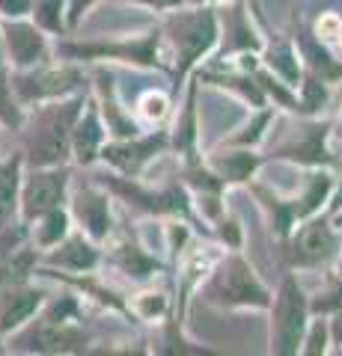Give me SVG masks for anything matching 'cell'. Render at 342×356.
I'll use <instances>...</instances> for the list:
<instances>
[{"label":"cell","instance_id":"40","mask_svg":"<svg viewBox=\"0 0 342 356\" xmlns=\"http://www.w3.org/2000/svg\"><path fill=\"white\" fill-rule=\"evenodd\" d=\"M327 214H336V211H342V184H334V191H330V199L325 205Z\"/></svg>","mask_w":342,"mask_h":356},{"label":"cell","instance_id":"26","mask_svg":"<svg viewBox=\"0 0 342 356\" xmlns=\"http://www.w3.org/2000/svg\"><path fill=\"white\" fill-rule=\"evenodd\" d=\"M125 306L128 315L143 321V324H164V318H170V297L164 291H155V288L134 294Z\"/></svg>","mask_w":342,"mask_h":356},{"label":"cell","instance_id":"30","mask_svg":"<svg viewBox=\"0 0 342 356\" xmlns=\"http://www.w3.org/2000/svg\"><path fill=\"white\" fill-rule=\"evenodd\" d=\"M170 107L173 102L164 92H143L140 95V102H137V122L140 125H149V128H158L164 119L170 116Z\"/></svg>","mask_w":342,"mask_h":356},{"label":"cell","instance_id":"41","mask_svg":"<svg viewBox=\"0 0 342 356\" xmlns=\"http://www.w3.org/2000/svg\"><path fill=\"white\" fill-rule=\"evenodd\" d=\"M330 267H334V273L342 276V232H339V250L334 255V261H330Z\"/></svg>","mask_w":342,"mask_h":356},{"label":"cell","instance_id":"2","mask_svg":"<svg viewBox=\"0 0 342 356\" xmlns=\"http://www.w3.org/2000/svg\"><path fill=\"white\" fill-rule=\"evenodd\" d=\"M334 184H336V178L327 166H310L306 175H304V181H301V191H295L289 196L271 191V187H265L259 181H247L253 196H256L259 208L265 211V217H268V222H271L274 238H280V241L289 238V232L301 220L325 211Z\"/></svg>","mask_w":342,"mask_h":356},{"label":"cell","instance_id":"42","mask_svg":"<svg viewBox=\"0 0 342 356\" xmlns=\"http://www.w3.org/2000/svg\"><path fill=\"white\" fill-rule=\"evenodd\" d=\"M330 137L342 143V116H339L336 122H330Z\"/></svg>","mask_w":342,"mask_h":356},{"label":"cell","instance_id":"4","mask_svg":"<svg viewBox=\"0 0 342 356\" xmlns=\"http://www.w3.org/2000/svg\"><path fill=\"white\" fill-rule=\"evenodd\" d=\"M86 98L78 92L75 98H54L51 104L39 107L33 116V128L27 134V161L33 166H57L72 152V128L84 110Z\"/></svg>","mask_w":342,"mask_h":356},{"label":"cell","instance_id":"31","mask_svg":"<svg viewBox=\"0 0 342 356\" xmlns=\"http://www.w3.org/2000/svg\"><path fill=\"white\" fill-rule=\"evenodd\" d=\"M304 356H325L330 353V332H327V318L325 315H316L310 318V324L304 330V339H301V350Z\"/></svg>","mask_w":342,"mask_h":356},{"label":"cell","instance_id":"25","mask_svg":"<svg viewBox=\"0 0 342 356\" xmlns=\"http://www.w3.org/2000/svg\"><path fill=\"white\" fill-rule=\"evenodd\" d=\"M297 110L295 116H318L330 102V83L322 81L316 72H310L304 65V74H301V83H297Z\"/></svg>","mask_w":342,"mask_h":356},{"label":"cell","instance_id":"14","mask_svg":"<svg viewBox=\"0 0 342 356\" xmlns=\"http://www.w3.org/2000/svg\"><path fill=\"white\" fill-rule=\"evenodd\" d=\"M24 350H39V353H78L86 350L90 336L75 327V321H48L42 318L36 327H30L21 336Z\"/></svg>","mask_w":342,"mask_h":356},{"label":"cell","instance_id":"5","mask_svg":"<svg viewBox=\"0 0 342 356\" xmlns=\"http://www.w3.org/2000/svg\"><path fill=\"white\" fill-rule=\"evenodd\" d=\"M274 125L280 131L274 134L268 131L271 146L265 149V161H286L295 166H334V154L327 152V140H330V119H316V116H304L295 122L274 119Z\"/></svg>","mask_w":342,"mask_h":356},{"label":"cell","instance_id":"33","mask_svg":"<svg viewBox=\"0 0 342 356\" xmlns=\"http://www.w3.org/2000/svg\"><path fill=\"white\" fill-rule=\"evenodd\" d=\"M336 309H342V276L330 273L327 285L310 297V315H330Z\"/></svg>","mask_w":342,"mask_h":356},{"label":"cell","instance_id":"28","mask_svg":"<svg viewBox=\"0 0 342 356\" xmlns=\"http://www.w3.org/2000/svg\"><path fill=\"white\" fill-rule=\"evenodd\" d=\"M33 222H36V243L45 250L57 247V243L69 235V214L63 211V205L45 211V214L36 217Z\"/></svg>","mask_w":342,"mask_h":356},{"label":"cell","instance_id":"36","mask_svg":"<svg viewBox=\"0 0 342 356\" xmlns=\"http://www.w3.org/2000/svg\"><path fill=\"white\" fill-rule=\"evenodd\" d=\"M327 318V332H330V350H342V309L330 312Z\"/></svg>","mask_w":342,"mask_h":356},{"label":"cell","instance_id":"7","mask_svg":"<svg viewBox=\"0 0 342 356\" xmlns=\"http://www.w3.org/2000/svg\"><path fill=\"white\" fill-rule=\"evenodd\" d=\"M72 60H119L137 69H161L170 72V57L164 48L161 27H149L140 36H125L114 42H78V44H63L60 48Z\"/></svg>","mask_w":342,"mask_h":356},{"label":"cell","instance_id":"24","mask_svg":"<svg viewBox=\"0 0 342 356\" xmlns=\"http://www.w3.org/2000/svg\"><path fill=\"white\" fill-rule=\"evenodd\" d=\"M274 116H277V107H274V104L256 107V113H253L235 134H229V137L224 140V146L262 149V143L268 140V131H271V125H274Z\"/></svg>","mask_w":342,"mask_h":356},{"label":"cell","instance_id":"12","mask_svg":"<svg viewBox=\"0 0 342 356\" xmlns=\"http://www.w3.org/2000/svg\"><path fill=\"white\" fill-rule=\"evenodd\" d=\"M72 217L78 220L81 232L90 241L102 243L114 232V211H110V193L98 184H84L72 196Z\"/></svg>","mask_w":342,"mask_h":356},{"label":"cell","instance_id":"1","mask_svg":"<svg viewBox=\"0 0 342 356\" xmlns=\"http://www.w3.org/2000/svg\"><path fill=\"white\" fill-rule=\"evenodd\" d=\"M164 48L170 57V74L176 83V95L187 83L200 63L208 60L220 44V24H217V6L203 3V6H179L164 13L158 21Z\"/></svg>","mask_w":342,"mask_h":356},{"label":"cell","instance_id":"18","mask_svg":"<svg viewBox=\"0 0 342 356\" xmlns=\"http://www.w3.org/2000/svg\"><path fill=\"white\" fill-rule=\"evenodd\" d=\"M226 252V250H224ZM220 252L217 247H187L179 259H176V264H179V294H182V300H179V315L173 318V324H179L182 327V315H185V306H187V294L191 291H196V288L203 285V280L208 273H212V267H215V261L220 259Z\"/></svg>","mask_w":342,"mask_h":356},{"label":"cell","instance_id":"3","mask_svg":"<svg viewBox=\"0 0 342 356\" xmlns=\"http://www.w3.org/2000/svg\"><path fill=\"white\" fill-rule=\"evenodd\" d=\"M200 297L217 309H268L271 291L241 250H226L200 285Z\"/></svg>","mask_w":342,"mask_h":356},{"label":"cell","instance_id":"17","mask_svg":"<svg viewBox=\"0 0 342 356\" xmlns=\"http://www.w3.org/2000/svg\"><path fill=\"white\" fill-rule=\"evenodd\" d=\"M107 143V128L102 122V113H98V104L93 98H86L84 110L75 119V128H72V154L75 161L90 166L98 161L102 154V146Z\"/></svg>","mask_w":342,"mask_h":356},{"label":"cell","instance_id":"6","mask_svg":"<svg viewBox=\"0 0 342 356\" xmlns=\"http://www.w3.org/2000/svg\"><path fill=\"white\" fill-rule=\"evenodd\" d=\"M310 318V294L304 291L295 273H286L268 303V350L277 356H295L301 350Z\"/></svg>","mask_w":342,"mask_h":356},{"label":"cell","instance_id":"32","mask_svg":"<svg viewBox=\"0 0 342 356\" xmlns=\"http://www.w3.org/2000/svg\"><path fill=\"white\" fill-rule=\"evenodd\" d=\"M215 226V235H217V243L226 250H241L244 247V226H241V220L233 214V211H220V214L212 220Z\"/></svg>","mask_w":342,"mask_h":356},{"label":"cell","instance_id":"34","mask_svg":"<svg viewBox=\"0 0 342 356\" xmlns=\"http://www.w3.org/2000/svg\"><path fill=\"white\" fill-rule=\"evenodd\" d=\"M313 36L325 44V48H334L342 51V18L336 13H325L322 18L316 21V30Z\"/></svg>","mask_w":342,"mask_h":356},{"label":"cell","instance_id":"9","mask_svg":"<svg viewBox=\"0 0 342 356\" xmlns=\"http://www.w3.org/2000/svg\"><path fill=\"white\" fill-rule=\"evenodd\" d=\"M84 86V72L78 65H33L30 72H21L13 77V92L18 102H54V98L78 95Z\"/></svg>","mask_w":342,"mask_h":356},{"label":"cell","instance_id":"21","mask_svg":"<svg viewBox=\"0 0 342 356\" xmlns=\"http://www.w3.org/2000/svg\"><path fill=\"white\" fill-rule=\"evenodd\" d=\"M107 261L114 264L119 273H125L128 280H134V282H146L158 270H164V264L155 259V255L143 247V243L131 241V238H119L114 243V250H110Z\"/></svg>","mask_w":342,"mask_h":356},{"label":"cell","instance_id":"27","mask_svg":"<svg viewBox=\"0 0 342 356\" xmlns=\"http://www.w3.org/2000/svg\"><path fill=\"white\" fill-rule=\"evenodd\" d=\"M18 193H21V158H13L0 163V229L13 220L18 208Z\"/></svg>","mask_w":342,"mask_h":356},{"label":"cell","instance_id":"44","mask_svg":"<svg viewBox=\"0 0 342 356\" xmlns=\"http://www.w3.org/2000/svg\"><path fill=\"white\" fill-rule=\"evenodd\" d=\"M330 222H334V226L342 232V211H336V214H330Z\"/></svg>","mask_w":342,"mask_h":356},{"label":"cell","instance_id":"37","mask_svg":"<svg viewBox=\"0 0 342 356\" xmlns=\"http://www.w3.org/2000/svg\"><path fill=\"white\" fill-rule=\"evenodd\" d=\"M95 3V0H65V21H69V27H75L78 21L84 18V13Z\"/></svg>","mask_w":342,"mask_h":356},{"label":"cell","instance_id":"23","mask_svg":"<svg viewBox=\"0 0 342 356\" xmlns=\"http://www.w3.org/2000/svg\"><path fill=\"white\" fill-rule=\"evenodd\" d=\"M42 306V294L24 285H9L6 294L0 297V332H9L21 324H27L33 312Z\"/></svg>","mask_w":342,"mask_h":356},{"label":"cell","instance_id":"43","mask_svg":"<svg viewBox=\"0 0 342 356\" xmlns=\"http://www.w3.org/2000/svg\"><path fill=\"white\" fill-rule=\"evenodd\" d=\"M185 3L187 6H203V3H212L215 6V3H226V0H185Z\"/></svg>","mask_w":342,"mask_h":356},{"label":"cell","instance_id":"20","mask_svg":"<svg viewBox=\"0 0 342 356\" xmlns=\"http://www.w3.org/2000/svg\"><path fill=\"white\" fill-rule=\"evenodd\" d=\"M259 63L274 77H280L286 86L297 89V83H301L304 60H301V51H297V44L292 39L277 36V33H274V39H265L262 48H259Z\"/></svg>","mask_w":342,"mask_h":356},{"label":"cell","instance_id":"8","mask_svg":"<svg viewBox=\"0 0 342 356\" xmlns=\"http://www.w3.org/2000/svg\"><path fill=\"white\" fill-rule=\"evenodd\" d=\"M286 243V261L292 270H318V267H330L334 255L339 250V229L330 222L327 211L301 220L289 232Z\"/></svg>","mask_w":342,"mask_h":356},{"label":"cell","instance_id":"10","mask_svg":"<svg viewBox=\"0 0 342 356\" xmlns=\"http://www.w3.org/2000/svg\"><path fill=\"white\" fill-rule=\"evenodd\" d=\"M167 149H170V134L167 131H149V134H137V137H128V140L104 143L98 158L119 175L140 178L146 172V166L152 161H158Z\"/></svg>","mask_w":342,"mask_h":356},{"label":"cell","instance_id":"13","mask_svg":"<svg viewBox=\"0 0 342 356\" xmlns=\"http://www.w3.org/2000/svg\"><path fill=\"white\" fill-rule=\"evenodd\" d=\"M205 166L212 170L220 181H224L226 187H235V184H247L256 178V172L262 170L265 163V154L259 149H241V146H220L215 152L203 154Z\"/></svg>","mask_w":342,"mask_h":356},{"label":"cell","instance_id":"22","mask_svg":"<svg viewBox=\"0 0 342 356\" xmlns=\"http://www.w3.org/2000/svg\"><path fill=\"white\" fill-rule=\"evenodd\" d=\"M98 261H102V255H98L95 250V241H90L81 232V235H65L57 250L51 247L48 252V264L60 267V270H72V273H90L98 267Z\"/></svg>","mask_w":342,"mask_h":356},{"label":"cell","instance_id":"16","mask_svg":"<svg viewBox=\"0 0 342 356\" xmlns=\"http://www.w3.org/2000/svg\"><path fill=\"white\" fill-rule=\"evenodd\" d=\"M0 42H6L9 60L18 69H33V65H42L48 60L45 36H42V30L36 24H27V21H9V24H3Z\"/></svg>","mask_w":342,"mask_h":356},{"label":"cell","instance_id":"39","mask_svg":"<svg viewBox=\"0 0 342 356\" xmlns=\"http://www.w3.org/2000/svg\"><path fill=\"white\" fill-rule=\"evenodd\" d=\"M128 3H137V6L155 9V13H170V9L185 6V0H128Z\"/></svg>","mask_w":342,"mask_h":356},{"label":"cell","instance_id":"11","mask_svg":"<svg viewBox=\"0 0 342 356\" xmlns=\"http://www.w3.org/2000/svg\"><path fill=\"white\" fill-rule=\"evenodd\" d=\"M65 191H69V170L63 163L57 166H33L27 181L21 184L18 205L21 217L33 222L51 208H60L65 202Z\"/></svg>","mask_w":342,"mask_h":356},{"label":"cell","instance_id":"15","mask_svg":"<svg viewBox=\"0 0 342 356\" xmlns=\"http://www.w3.org/2000/svg\"><path fill=\"white\" fill-rule=\"evenodd\" d=\"M196 89H200V81L196 74L187 77V92L185 102L176 113L173 131H170V149H176L182 154V163H194L203 161L200 154V113H196Z\"/></svg>","mask_w":342,"mask_h":356},{"label":"cell","instance_id":"35","mask_svg":"<svg viewBox=\"0 0 342 356\" xmlns=\"http://www.w3.org/2000/svg\"><path fill=\"white\" fill-rule=\"evenodd\" d=\"M0 119L13 128L21 125V110H18V102L13 98V83H9L3 69H0Z\"/></svg>","mask_w":342,"mask_h":356},{"label":"cell","instance_id":"29","mask_svg":"<svg viewBox=\"0 0 342 356\" xmlns=\"http://www.w3.org/2000/svg\"><path fill=\"white\" fill-rule=\"evenodd\" d=\"M30 13L42 33H63L69 27V21H65V0H33Z\"/></svg>","mask_w":342,"mask_h":356},{"label":"cell","instance_id":"38","mask_svg":"<svg viewBox=\"0 0 342 356\" xmlns=\"http://www.w3.org/2000/svg\"><path fill=\"white\" fill-rule=\"evenodd\" d=\"M33 0H0V13H6L9 18H21L30 13Z\"/></svg>","mask_w":342,"mask_h":356},{"label":"cell","instance_id":"19","mask_svg":"<svg viewBox=\"0 0 342 356\" xmlns=\"http://www.w3.org/2000/svg\"><path fill=\"white\" fill-rule=\"evenodd\" d=\"M98 113H102V122L107 134L114 140H128V137H137L143 134V125L137 122V116H131V110L123 107L119 102L116 89H114V81H110V74L98 72Z\"/></svg>","mask_w":342,"mask_h":356}]
</instances>
